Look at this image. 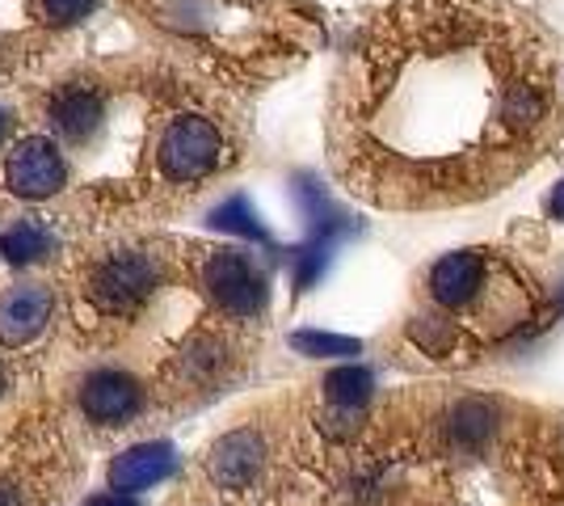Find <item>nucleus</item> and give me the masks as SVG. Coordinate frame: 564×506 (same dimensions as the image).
<instances>
[{
    "mask_svg": "<svg viewBox=\"0 0 564 506\" xmlns=\"http://www.w3.org/2000/svg\"><path fill=\"white\" fill-rule=\"evenodd\" d=\"M156 288H161V262L143 249H122L115 258H106L89 279V295L97 309L118 316L143 309Z\"/></svg>",
    "mask_w": 564,
    "mask_h": 506,
    "instance_id": "obj_3",
    "label": "nucleus"
},
{
    "mask_svg": "<svg viewBox=\"0 0 564 506\" xmlns=\"http://www.w3.org/2000/svg\"><path fill=\"white\" fill-rule=\"evenodd\" d=\"M556 127V51L522 9L392 0L337 73L329 161L383 212L464 207L543 161Z\"/></svg>",
    "mask_w": 564,
    "mask_h": 506,
    "instance_id": "obj_1",
    "label": "nucleus"
},
{
    "mask_svg": "<svg viewBox=\"0 0 564 506\" xmlns=\"http://www.w3.org/2000/svg\"><path fill=\"white\" fill-rule=\"evenodd\" d=\"M291 346H295V351H304V355H316V359H341V355H358V351H362V342H358V337L312 334V330L291 337Z\"/></svg>",
    "mask_w": 564,
    "mask_h": 506,
    "instance_id": "obj_18",
    "label": "nucleus"
},
{
    "mask_svg": "<svg viewBox=\"0 0 564 506\" xmlns=\"http://www.w3.org/2000/svg\"><path fill=\"white\" fill-rule=\"evenodd\" d=\"M224 363H228V351L215 337H194L186 351L177 355V367H182V376H186L189 385H212L215 376L224 372Z\"/></svg>",
    "mask_w": 564,
    "mask_h": 506,
    "instance_id": "obj_14",
    "label": "nucleus"
},
{
    "mask_svg": "<svg viewBox=\"0 0 564 506\" xmlns=\"http://www.w3.org/2000/svg\"><path fill=\"white\" fill-rule=\"evenodd\" d=\"M173 448L169 443H140V448H127L122 456L110 464V485L118 494H135V489H148V485L165 482L173 473Z\"/></svg>",
    "mask_w": 564,
    "mask_h": 506,
    "instance_id": "obj_11",
    "label": "nucleus"
},
{
    "mask_svg": "<svg viewBox=\"0 0 564 506\" xmlns=\"http://www.w3.org/2000/svg\"><path fill=\"white\" fill-rule=\"evenodd\" d=\"M0 392H4V367H0Z\"/></svg>",
    "mask_w": 564,
    "mask_h": 506,
    "instance_id": "obj_24",
    "label": "nucleus"
},
{
    "mask_svg": "<svg viewBox=\"0 0 564 506\" xmlns=\"http://www.w3.org/2000/svg\"><path fill=\"white\" fill-rule=\"evenodd\" d=\"M543 212H547V219H561V224H564V182H556V186H552V194L543 198Z\"/></svg>",
    "mask_w": 564,
    "mask_h": 506,
    "instance_id": "obj_20",
    "label": "nucleus"
},
{
    "mask_svg": "<svg viewBox=\"0 0 564 506\" xmlns=\"http://www.w3.org/2000/svg\"><path fill=\"white\" fill-rule=\"evenodd\" d=\"M494 274L497 258L489 249H455L425 270V291L443 313H464L489 291Z\"/></svg>",
    "mask_w": 564,
    "mask_h": 506,
    "instance_id": "obj_5",
    "label": "nucleus"
},
{
    "mask_svg": "<svg viewBox=\"0 0 564 506\" xmlns=\"http://www.w3.org/2000/svg\"><path fill=\"white\" fill-rule=\"evenodd\" d=\"M265 469V439H261L253 427H240V431H228L212 452H207V473L219 489L228 494H240L261 477Z\"/></svg>",
    "mask_w": 564,
    "mask_h": 506,
    "instance_id": "obj_7",
    "label": "nucleus"
},
{
    "mask_svg": "<svg viewBox=\"0 0 564 506\" xmlns=\"http://www.w3.org/2000/svg\"><path fill=\"white\" fill-rule=\"evenodd\" d=\"M51 321V291L18 283L0 295V346H25Z\"/></svg>",
    "mask_w": 564,
    "mask_h": 506,
    "instance_id": "obj_10",
    "label": "nucleus"
},
{
    "mask_svg": "<svg viewBox=\"0 0 564 506\" xmlns=\"http://www.w3.org/2000/svg\"><path fill=\"white\" fill-rule=\"evenodd\" d=\"M212 224L224 228V233H236V237H249V241H270V233L258 224L249 198H228V203H219L212 212Z\"/></svg>",
    "mask_w": 564,
    "mask_h": 506,
    "instance_id": "obj_17",
    "label": "nucleus"
},
{
    "mask_svg": "<svg viewBox=\"0 0 564 506\" xmlns=\"http://www.w3.org/2000/svg\"><path fill=\"white\" fill-rule=\"evenodd\" d=\"M376 388V376L367 367H337L329 380H325V401L329 406H350V410H362L367 397Z\"/></svg>",
    "mask_w": 564,
    "mask_h": 506,
    "instance_id": "obj_15",
    "label": "nucleus"
},
{
    "mask_svg": "<svg viewBox=\"0 0 564 506\" xmlns=\"http://www.w3.org/2000/svg\"><path fill=\"white\" fill-rule=\"evenodd\" d=\"M203 288L228 316H261L265 309V274L245 249H207L203 258Z\"/></svg>",
    "mask_w": 564,
    "mask_h": 506,
    "instance_id": "obj_4",
    "label": "nucleus"
},
{
    "mask_svg": "<svg viewBox=\"0 0 564 506\" xmlns=\"http://www.w3.org/2000/svg\"><path fill=\"white\" fill-rule=\"evenodd\" d=\"M161 173L177 186H194L203 177H212L215 169L228 161V140L219 131V122L207 115H177L165 122L161 144H156Z\"/></svg>",
    "mask_w": 564,
    "mask_h": 506,
    "instance_id": "obj_2",
    "label": "nucleus"
},
{
    "mask_svg": "<svg viewBox=\"0 0 564 506\" xmlns=\"http://www.w3.org/2000/svg\"><path fill=\"white\" fill-rule=\"evenodd\" d=\"M4 131H9V115L0 110V140H4Z\"/></svg>",
    "mask_w": 564,
    "mask_h": 506,
    "instance_id": "obj_23",
    "label": "nucleus"
},
{
    "mask_svg": "<svg viewBox=\"0 0 564 506\" xmlns=\"http://www.w3.org/2000/svg\"><path fill=\"white\" fill-rule=\"evenodd\" d=\"M438 431H443V443L455 456H476L501 431V406H497L494 397H459V401L447 406Z\"/></svg>",
    "mask_w": 564,
    "mask_h": 506,
    "instance_id": "obj_8",
    "label": "nucleus"
},
{
    "mask_svg": "<svg viewBox=\"0 0 564 506\" xmlns=\"http://www.w3.org/2000/svg\"><path fill=\"white\" fill-rule=\"evenodd\" d=\"M106 119V101L97 89H64V94L51 101V122L59 127V136L68 144H89L97 136V127Z\"/></svg>",
    "mask_w": 564,
    "mask_h": 506,
    "instance_id": "obj_12",
    "label": "nucleus"
},
{
    "mask_svg": "<svg viewBox=\"0 0 564 506\" xmlns=\"http://www.w3.org/2000/svg\"><path fill=\"white\" fill-rule=\"evenodd\" d=\"M94 4L97 0H43V13H47L51 22H80Z\"/></svg>",
    "mask_w": 564,
    "mask_h": 506,
    "instance_id": "obj_19",
    "label": "nucleus"
},
{
    "mask_svg": "<svg viewBox=\"0 0 564 506\" xmlns=\"http://www.w3.org/2000/svg\"><path fill=\"white\" fill-rule=\"evenodd\" d=\"M85 506H140L131 494H118V489H110V494H97V498H89Z\"/></svg>",
    "mask_w": 564,
    "mask_h": 506,
    "instance_id": "obj_21",
    "label": "nucleus"
},
{
    "mask_svg": "<svg viewBox=\"0 0 564 506\" xmlns=\"http://www.w3.org/2000/svg\"><path fill=\"white\" fill-rule=\"evenodd\" d=\"M140 406H143V388L127 372H94L80 385V410L89 413L94 422H106V427L131 422L140 413Z\"/></svg>",
    "mask_w": 564,
    "mask_h": 506,
    "instance_id": "obj_9",
    "label": "nucleus"
},
{
    "mask_svg": "<svg viewBox=\"0 0 564 506\" xmlns=\"http://www.w3.org/2000/svg\"><path fill=\"white\" fill-rule=\"evenodd\" d=\"M55 233H51L43 219H22V224H13L4 237H0V254L9 258V262H43L55 254Z\"/></svg>",
    "mask_w": 564,
    "mask_h": 506,
    "instance_id": "obj_13",
    "label": "nucleus"
},
{
    "mask_svg": "<svg viewBox=\"0 0 564 506\" xmlns=\"http://www.w3.org/2000/svg\"><path fill=\"white\" fill-rule=\"evenodd\" d=\"M0 506H18L13 503V489H4V485H0Z\"/></svg>",
    "mask_w": 564,
    "mask_h": 506,
    "instance_id": "obj_22",
    "label": "nucleus"
},
{
    "mask_svg": "<svg viewBox=\"0 0 564 506\" xmlns=\"http://www.w3.org/2000/svg\"><path fill=\"white\" fill-rule=\"evenodd\" d=\"M409 337L422 346L425 355H451L455 351V337H459V330H455V321L451 316H413V325H409Z\"/></svg>",
    "mask_w": 564,
    "mask_h": 506,
    "instance_id": "obj_16",
    "label": "nucleus"
},
{
    "mask_svg": "<svg viewBox=\"0 0 564 506\" xmlns=\"http://www.w3.org/2000/svg\"><path fill=\"white\" fill-rule=\"evenodd\" d=\"M4 182H9V191L22 194V198H51L55 191H64L68 165H64V157L43 136H34V140H22L9 152Z\"/></svg>",
    "mask_w": 564,
    "mask_h": 506,
    "instance_id": "obj_6",
    "label": "nucleus"
}]
</instances>
